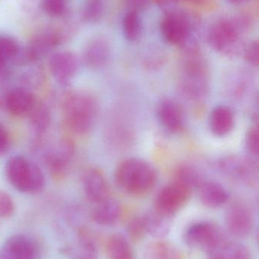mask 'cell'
<instances>
[{"label": "cell", "instance_id": "1", "mask_svg": "<svg viewBox=\"0 0 259 259\" xmlns=\"http://www.w3.org/2000/svg\"><path fill=\"white\" fill-rule=\"evenodd\" d=\"M179 87L181 92L190 100H198L208 94L209 67L198 44L183 48Z\"/></svg>", "mask_w": 259, "mask_h": 259}, {"label": "cell", "instance_id": "2", "mask_svg": "<svg viewBox=\"0 0 259 259\" xmlns=\"http://www.w3.org/2000/svg\"><path fill=\"white\" fill-rule=\"evenodd\" d=\"M250 26V19L246 15L221 18L210 26L207 40L217 53L226 56H237L243 48V36Z\"/></svg>", "mask_w": 259, "mask_h": 259}, {"label": "cell", "instance_id": "3", "mask_svg": "<svg viewBox=\"0 0 259 259\" xmlns=\"http://www.w3.org/2000/svg\"><path fill=\"white\" fill-rule=\"evenodd\" d=\"M114 178L120 190L132 196H141L153 190L158 175L150 163L140 158H130L117 165Z\"/></svg>", "mask_w": 259, "mask_h": 259}, {"label": "cell", "instance_id": "4", "mask_svg": "<svg viewBox=\"0 0 259 259\" xmlns=\"http://www.w3.org/2000/svg\"><path fill=\"white\" fill-rule=\"evenodd\" d=\"M62 110L68 128L78 135H86L95 124L99 105L94 95L79 91L65 97Z\"/></svg>", "mask_w": 259, "mask_h": 259}, {"label": "cell", "instance_id": "5", "mask_svg": "<svg viewBox=\"0 0 259 259\" xmlns=\"http://www.w3.org/2000/svg\"><path fill=\"white\" fill-rule=\"evenodd\" d=\"M200 25L196 14L180 9L167 10L160 24L161 36L167 44L184 47L197 42L195 33Z\"/></svg>", "mask_w": 259, "mask_h": 259}, {"label": "cell", "instance_id": "6", "mask_svg": "<svg viewBox=\"0 0 259 259\" xmlns=\"http://www.w3.org/2000/svg\"><path fill=\"white\" fill-rule=\"evenodd\" d=\"M6 174L11 184L23 193H40L45 185L41 169L19 155L12 157L6 163Z\"/></svg>", "mask_w": 259, "mask_h": 259}, {"label": "cell", "instance_id": "7", "mask_svg": "<svg viewBox=\"0 0 259 259\" xmlns=\"http://www.w3.org/2000/svg\"><path fill=\"white\" fill-rule=\"evenodd\" d=\"M184 240L190 247L200 249L210 256L220 252L229 243L221 228L208 222L192 225L186 231Z\"/></svg>", "mask_w": 259, "mask_h": 259}, {"label": "cell", "instance_id": "8", "mask_svg": "<svg viewBox=\"0 0 259 259\" xmlns=\"http://www.w3.org/2000/svg\"><path fill=\"white\" fill-rule=\"evenodd\" d=\"M218 167L228 178L246 186L253 187L258 182V165L249 157L240 155H226L219 160Z\"/></svg>", "mask_w": 259, "mask_h": 259}, {"label": "cell", "instance_id": "9", "mask_svg": "<svg viewBox=\"0 0 259 259\" xmlns=\"http://www.w3.org/2000/svg\"><path fill=\"white\" fill-rule=\"evenodd\" d=\"M64 36L56 30H47L35 36L24 50H20L15 60L21 63L36 62L62 44Z\"/></svg>", "mask_w": 259, "mask_h": 259}, {"label": "cell", "instance_id": "10", "mask_svg": "<svg viewBox=\"0 0 259 259\" xmlns=\"http://www.w3.org/2000/svg\"><path fill=\"white\" fill-rule=\"evenodd\" d=\"M192 190L178 181L164 186L157 195L155 209L173 217L190 200Z\"/></svg>", "mask_w": 259, "mask_h": 259}, {"label": "cell", "instance_id": "11", "mask_svg": "<svg viewBox=\"0 0 259 259\" xmlns=\"http://www.w3.org/2000/svg\"><path fill=\"white\" fill-rule=\"evenodd\" d=\"M225 222L227 228L232 235L246 237L250 234L253 228V214L247 205L236 202L227 210Z\"/></svg>", "mask_w": 259, "mask_h": 259}, {"label": "cell", "instance_id": "12", "mask_svg": "<svg viewBox=\"0 0 259 259\" xmlns=\"http://www.w3.org/2000/svg\"><path fill=\"white\" fill-rule=\"evenodd\" d=\"M49 66L54 78L61 84L67 85L77 73L79 61L71 52H58L50 57Z\"/></svg>", "mask_w": 259, "mask_h": 259}, {"label": "cell", "instance_id": "13", "mask_svg": "<svg viewBox=\"0 0 259 259\" xmlns=\"http://www.w3.org/2000/svg\"><path fill=\"white\" fill-rule=\"evenodd\" d=\"M158 121L166 131L172 134L181 132L185 127V115L180 105L170 99L162 100L157 109Z\"/></svg>", "mask_w": 259, "mask_h": 259}, {"label": "cell", "instance_id": "14", "mask_svg": "<svg viewBox=\"0 0 259 259\" xmlns=\"http://www.w3.org/2000/svg\"><path fill=\"white\" fill-rule=\"evenodd\" d=\"M75 154L73 143L63 140L47 155V167L55 178H62L68 170Z\"/></svg>", "mask_w": 259, "mask_h": 259}, {"label": "cell", "instance_id": "15", "mask_svg": "<svg viewBox=\"0 0 259 259\" xmlns=\"http://www.w3.org/2000/svg\"><path fill=\"white\" fill-rule=\"evenodd\" d=\"M84 190L88 199L100 203L109 198L107 181L101 170L95 167L87 169L82 176Z\"/></svg>", "mask_w": 259, "mask_h": 259}, {"label": "cell", "instance_id": "16", "mask_svg": "<svg viewBox=\"0 0 259 259\" xmlns=\"http://www.w3.org/2000/svg\"><path fill=\"white\" fill-rule=\"evenodd\" d=\"M110 53V44L107 39L103 36H96L84 49V62L88 68L98 69L106 65Z\"/></svg>", "mask_w": 259, "mask_h": 259}, {"label": "cell", "instance_id": "17", "mask_svg": "<svg viewBox=\"0 0 259 259\" xmlns=\"http://www.w3.org/2000/svg\"><path fill=\"white\" fill-rule=\"evenodd\" d=\"M36 247L25 236H12L0 249V259H33Z\"/></svg>", "mask_w": 259, "mask_h": 259}, {"label": "cell", "instance_id": "18", "mask_svg": "<svg viewBox=\"0 0 259 259\" xmlns=\"http://www.w3.org/2000/svg\"><path fill=\"white\" fill-rule=\"evenodd\" d=\"M235 125V115L231 108L219 106L211 111L209 127L216 137H224L231 134Z\"/></svg>", "mask_w": 259, "mask_h": 259}, {"label": "cell", "instance_id": "19", "mask_svg": "<svg viewBox=\"0 0 259 259\" xmlns=\"http://www.w3.org/2000/svg\"><path fill=\"white\" fill-rule=\"evenodd\" d=\"M35 103L33 94L24 89L12 90L6 97V109L15 116L28 115Z\"/></svg>", "mask_w": 259, "mask_h": 259}, {"label": "cell", "instance_id": "20", "mask_svg": "<svg viewBox=\"0 0 259 259\" xmlns=\"http://www.w3.org/2000/svg\"><path fill=\"white\" fill-rule=\"evenodd\" d=\"M198 190L201 202L208 208H218L225 205L229 198L226 189L214 181H204Z\"/></svg>", "mask_w": 259, "mask_h": 259}, {"label": "cell", "instance_id": "21", "mask_svg": "<svg viewBox=\"0 0 259 259\" xmlns=\"http://www.w3.org/2000/svg\"><path fill=\"white\" fill-rule=\"evenodd\" d=\"M171 216L163 214L157 210L144 214L146 233L157 240H161L170 233L171 229Z\"/></svg>", "mask_w": 259, "mask_h": 259}, {"label": "cell", "instance_id": "22", "mask_svg": "<svg viewBox=\"0 0 259 259\" xmlns=\"http://www.w3.org/2000/svg\"><path fill=\"white\" fill-rule=\"evenodd\" d=\"M122 208L118 202L108 199L94 208L92 213L93 220L102 226H112L115 225L121 217Z\"/></svg>", "mask_w": 259, "mask_h": 259}, {"label": "cell", "instance_id": "23", "mask_svg": "<svg viewBox=\"0 0 259 259\" xmlns=\"http://www.w3.org/2000/svg\"><path fill=\"white\" fill-rule=\"evenodd\" d=\"M144 259H181V253L175 245L162 240H157L145 246Z\"/></svg>", "mask_w": 259, "mask_h": 259}, {"label": "cell", "instance_id": "24", "mask_svg": "<svg viewBox=\"0 0 259 259\" xmlns=\"http://www.w3.org/2000/svg\"><path fill=\"white\" fill-rule=\"evenodd\" d=\"M106 251L109 259H134L130 245L122 234H113L108 238Z\"/></svg>", "mask_w": 259, "mask_h": 259}, {"label": "cell", "instance_id": "25", "mask_svg": "<svg viewBox=\"0 0 259 259\" xmlns=\"http://www.w3.org/2000/svg\"><path fill=\"white\" fill-rule=\"evenodd\" d=\"M174 178V181L187 186L192 190L199 188L205 181L203 175L196 167L187 164H181L176 168Z\"/></svg>", "mask_w": 259, "mask_h": 259}, {"label": "cell", "instance_id": "26", "mask_svg": "<svg viewBox=\"0 0 259 259\" xmlns=\"http://www.w3.org/2000/svg\"><path fill=\"white\" fill-rule=\"evenodd\" d=\"M123 31L125 38L129 42H135L141 38L143 24L140 13L128 11L123 20Z\"/></svg>", "mask_w": 259, "mask_h": 259}, {"label": "cell", "instance_id": "27", "mask_svg": "<svg viewBox=\"0 0 259 259\" xmlns=\"http://www.w3.org/2000/svg\"><path fill=\"white\" fill-rule=\"evenodd\" d=\"M79 252L76 259H98V250L94 237L85 228L79 231Z\"/></svg>", "mask_w": 259, "mask_h": 259}, {"label": "cell", "instance_id": "28", "mask_svg": "<svg viewBox=\"0 0 259 259\" xmlns=\"http://www.w3.org/2000/svg\"><path fill=\"white\" fill-rule=\"evenodd\" d=\"M28 115H30V124L38 132L42 133L48 128L51 115L48 107L46 105L43 103H35Z\"/></svg>", "mask_w": 259, "mask_h": 259}, {"label": "cell", "instance_id": "29", "mask_svg": "<svg viewBox=\"0 0 259 259\" xmlns=\"http://www.w3.org/2000/svg\"><path fill=\"white\" fill-rule=\"evenodd\" d=\"M20 50L19 45L13 38L0 35V71L8 62L15 60Z\"/></svg>", "mask_w": 259, "mask_h": 259}, {"label": "cell", "instance_id": "30", "mask_svg": "<svg viewBox=\"0 0 259 259\" xmlns=\"http://www.w3.org/2000/svg\"><path fill=\"white\" fill-rule=\"evenodd\" d=\"M103 13V0H86L82 9V20L88 24H96L100 21Z\"/></svg>", "mask_w": 259, "mask_h": 259}, {"label": "cell", "instance_id": "31", "mask_svg": "<svg viewBox=\"0 0 259 259\" xmlns=\"http://www.w3.org/2000/svg\"><path fill=\"white\" fill-rule=\"evenodd\" d=\"M214 255H218L221 259H252L249 249L240 243H228L220 252Z\"/></svg>", "mask_w": 259, "mask_h": 259}, {"label": "cell", "instance_id": "32", "mask_svg": "<svg viewBox=\"0 0 259 259\" xmlns=\"http://www.w3.org/2000/svg\"><path fill=\"white\" fill-rule=\"evenodd\" d=\"M245 144L249 154L252 156H258L259 152V133L257 123L249 127L245 138Z\"/></svg>", "mask_w": 259, "mask_h": 259}, {"label": "cell", "instance_id": "33", "mask_svg": "<svg viewBox=\"0 0 259 259\" xmlns=\"http://www.w3.org/2000/svg\"><path fill=\"white\" fill-rule=\"evenodd\" d=\"M44 12L52 17H60L66 10V0H41Z\"/></svg>", "mask_w": 259, "mask_h": 259}, {"label": "cell", "instance_id": "34", "mask_svg": "<svg viewBox=\"0 0 259 259\" xmlns=\"http://www.w3.org/2000/svg\"><path fill=\"white\" fill-rule=\"evenodd\" d=\"M128 233L132 240H139L145 235V225H144V215H138L131 220L128 227Z\"/></svg>", "mask_w": 259, "mask_h": 259}, {"label": "cell", "instance_id": "35", "mask_svg": "<svg viewBox=\"0 0 259 259\" xmlns=\"http://www.w3.org/2000/svg\"><path fill=\"white\" fill-rule=\"evenodd\" d=\"M15 211V203L10 195L0 190V217L9 218Z\"/></svg>", "mask_w": 259, "mask_h": 259}, {"label": "cell", "instance_id": "36", "mask_svg": "<svg viewBox=\"0 0 259 259\" xmlns=\"http://www.w3.org/2000/svg\"><path fill=\"white\" fill-rule=\"evenodd\" d=\"M244 58L248 64L252 67H257L259 65V44L258 40L252 41L248 44L243 50Z\"/></svg>", "mask_w": 259, "mask_h": 259}, {"label": "cell", "instance_id": "37", "mask_svg": "<svg viewBox=\"0 0 259 259\" xmlns=\"http://www.w3.org/2000/svg\"><path fill=\"white\" fill-rule=\"evenodd\" d=\"M9 143L10 140L7 130L0 123V155H3L8 150Z\"/></svg>", "mask_w": 259, "mask_h": 259}, {"label": "cell", "instance_id": "38", "mask_svg": "<svg viewBox=\"0 0 259 259\" xmlns=\"http://www.w3.org/2000/svg\"><path fill=\"white\" fill-rule=\"evenodd\" d=\"M151 0H127V6L129 11L140 13L141 11L144 10L149 6Z\"/></svg>", "mask_w": 259, "mask_h": 259}, {"label": "cell", "instance_id": "39", "mask_svg": "<svg viewBox=\"0 0 259 259\" xmlns=\"http://www.w3.org/2000/svg\"><path fill=\"white\" fill-rule=\"evenodd\" d=\"M151 1L159 7L167 9V11L173 9V6L177 4L178 2L180 0H151Z\"/></svg>", "mask_w": 259, "mask_h": 259}, {"label": "cell", "instance_id": "40", "mask_svg": "<svg viewBox=\"0 0 259 259\" xmlns=\"http://www.w3.org/2000/svg\"><path fill=\"white\" fill-rule=\"evenodd\" d=\"M183 1L189 3V4L193 5V6H201L202 7V6H205L209 4L211 0H183Z\"/></svg>", "mask_w": 259, "mask_h": 259}, {"label": "cell", "instance_id": "41", "mask_svg": "<svg viewBox=\"0 0 259 259\" xmlns=\"http://www.w3.org/2000/svg\"><path fill=\"white\" fill-rule=\"evenodd\" d=\"M228 1L231 3V4L238 5L245 3V2L248 1V0H228Z\"/></svg>", "mask_w": 259, "mask_h": 259}, {"label": "cell", "instance_id": "42", "mask_svg": "<svg viewBox=\"0 0 259 259\" xmlns=\"http://www.w3.org/2000/svg\"><path fill=\"white\" fill-rule=\"evenodd\" d=\"M209 259H221L220 258V257L218 256V255H211V256H210Z\"/></svg>", "mask_w": 259, "mask_h": 259}]
</instances>
